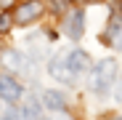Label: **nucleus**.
<instances>
[{
  "mask_svg": "<svg viewBox=\"0 0 122 120\" xmlns=\"http://www.w3.org/2000/svg\"><path fill=\"white\" fill-rule=\"evenodd\" d=\"M11 3H13V0H0V8H8Z\"/></svg>",
  "mask_w": 122,
  "mask_h": 120,
  "instance_id": "nucleus-12",
  "label": "nucleus"
},
{
  "mask_svg": "<svg viewBox=\"0 0 122 120\" xmlns=\"http://www.w3.org/2000/svg\"><path fill=\"white\" fill-rule=\"evenodd\" d=\"M66 64H69V69H72V75L77 77V75H82L88 67H90V56L82 51V48H74L72 53H66Z\"/></svg>",
  "mask_w": 122,
  "mask_h": 120,
  "instance_id": "nucleus-4",
  "label": "nucleus"
},
{
  "mask_svg": "<svg viewBox=\"0 0 122 120\" xmlns=\"http://www.w3.org/2000/svg\"><path fill=\"white\" fill-rule=\"evenodd\" d=\"M40 16H43V3H40V0H24V3H19L13 8V22L21 24V27L37 22Z\"/></svg>",
  "mask_w": 122,
  "mask_h": 120,
  "instance_id": "nucleus-2",
  "label": "nucleus"
},
{
  "mask_svg": "<svg viewBox=\"0 0 122 120\" xmlns=\"http://www.w3.org/2000/svg\"><path fill=\"white\" fill-rule=\"evenodd\" d=\"M11 24H13V19H11L8 13H0V32H8Z\"/></svg>",
  "mask_w": 122,
  "mask_h": 120,
  "instance_id": "nucleus-10",
  "label": "nucleus"
},
{
  "mask_svg": "<svg viewBox=\"0 0 122 120\" xmlns=\"http://www.w3.org/2000/svg\"><path fill=\"white\" fill-rule=\"evenodd\" d=\"M0 96H3L5 102H19V96H21L19 80H13L11 75H0Z\"/></svg>",
  "mask_w": 122,
  "mask_h": 120,
  "instance_id": "nucleus-6",
  "label": "nucleus"
},
{
  "mask_svg": "<svg viewBox=\"0 0 122 120\" xmlns=\"http://www.w3.org/2000/svg\"><path fill=\"white\" fill-rule=\"evenodd\" d=\"M48 72H51L56 80H61V83H72V80H74V75H72V69H69V64H66V56H56L53 62L48 64Z\"/></svg>",
  "mask_w": 122,
  "mask_h": 120,
  "instance_id": "nucleus-5",
  "label": "nucleus"
},
{
  "mask_svg": "<svg viewBox=\"0 0 122 120\" xmlns=\"http://www.w3.org/2000/svg\"><path fill=\"white\" fill-rule=\"evenodd\" d=\"M53 11H66V0H53Z\"/></svg>",
  "mask_w": 122,
  "mask_h": 120,
  "instance_id": "nucleus-11",
  "label": "nucleus"
},
{
  "mask_svg": "<svg viewBox=\"0 0 122 120\" xmlns=\"http://www.w3.org/2000/svg\"><path fill=\"white\" fill-rule=\"evenodd\" d=\"M3 62H5V67H11V69H24V67H27L24 56L16 53V51H3Z\"/></svg>",
  "mask_w": 122,
  "mask_h": 120,
  "instance_id": "nucleus-8",
  "label": "nucleus"
},
{
  "mask_svg": "<svg viewBox=\"0 0 122 120\" xmlns=\"http://www.w3.org/2000/svg\"><path fill=\"white\" fill-rule=\"evenodd\" d=\"M43 104H45L48 109H64V107H66V99L61 96L58 91H45V93H43Z\"/></svg>",
  "mask_w": 122,
  "mask_h": 120,
  "instance_id": "nucleus-7",
  "label": "nucleus"
},
{
  "mask_svg": "<svg viewBox=\"0 0 122 120\" xmlns=\"http://www.w3.org/2000/svg\"><path fill=\"white\" fill-rule=\"evenodd\" d=\"M21 115H24V120H43V115H40V104L35 102V99H29V102L24 104Z\"/></svg>",
  "mask_w": 122,
  "mask_h": 120,
  "instance_id": "nucleus-9",
  "label": "nucleus"
},
{
  "mask_svg": "<svg viewBox=\"0 0 122 120\" xmlns=\"http://www.w3.org/2000/svg\"><path fill=\"white\" fill-rule=\"evenodd\" d=\"M61 29H64V35H69L72 40H80L85 32V13L82 11H69L64 16V22H61Z\"/></svg>",
  "mask_w": 122,
  "mask_h": 120,
  "instance_id": "nucleus-3",
  "label": "nucleus"
},
{
  "mask_svg": "<svg viewBox=\"0 0 122 120\" xmlns=\"http://www.w3.org/2000/svg\"><path fill=\"white\" fill-rule=\"evenodd\" d=\"M82 6H90V3H101V0H80Z\"/></svg>",
  "mask_w": 122,
  "mask_h": 120,
  "instance_id": "nucleus-14",
  "label": "nucleus"
},
{
  "mask_svg": "<svg viewBox=\"0 0 122 120\" xmlns=\"http://www.w3.org/2000/svg\"><path fill=\"white\" fill-rule=\"evenodd\" d=\"M117 16L122 19V0H119V3H117Z\"/></svg>",
  "mask_w": 122,
  "mask_h": 120,
  "instance_id": "nucleus-13",
  "label": "nucleus"
},
{
  "mask_svg": "<svg viewBox=\"0 0 122 120\" xmlns=\"http://www.w3.org/2000/svg\"><path fill=\"white\" fill-rule=\"evenodd\" d=\"M114 77H117V62L114 59H104L90 72V88L96 93H106L112 88V83H114Z\"/></svg>",
  "mask_w": 122,
  "mask_h": 120,
  "instance_id": "nucleus-1",
  "label": "nucleus"
},
{
  "mask_svg": "<svg viewBox=\"0 0 122 120\" xmlns=\"http://www.w3.org/2000/svg\"><path fill=\"white\" fill-rule=\"evenodd\" d=\"M109 120H122V115H112V117H109Z\"/></svg>",
  "mask_w": 122,
  "mask_h": 120,
  "instance_id": "nucleus-15",
  "label": "nucleus"
}]
</instances>
